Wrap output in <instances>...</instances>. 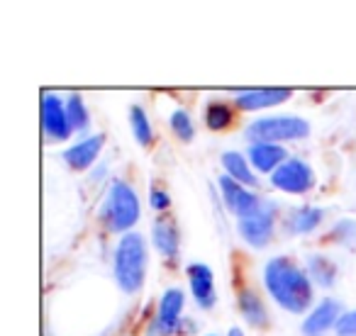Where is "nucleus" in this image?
<instances>
[{"label": "nucleus", "mask_w": 356, "mask_h": 336, "mask_svg": "<svg viewBox=\"0 0 356 336\" xmlns=\"http://www.w3.org/2000/svg\"><path fill=\"white\" fill-rule=\"evenodd\" d=\"M268 295L291 314H305L312 305V280L288 256H273L264 268Z\"/></svg>", "instance_id": "1"}, {"label": "nucleus", "mask_w": 356, "mask_h": 336, "mask_svg": "<svg viewBox=\"0 0 356 336\" xmlns=\"http://www.w3.org/2000/svg\"><path fill=\"white\" fill-rule=\"evenodd\" d=\"M113 273L124 295H137L147 276V244L137 232L120 237L113 256Z\"/></svg>", "instance_id": "2"}, {"label": "nucleus", "mask_w": 356, "mask_h": 336, "mask_svg": "<svg viewBox=\"0 0 356 336\" xmlns=\"http://www.w3.org/2000/svg\"><path fill=\"white\" fill-rule=\"evenodd\" d=\"M139 212H142V208H139L137 190L127 180H113L108 195H105L103 212H100V219L105 222V227L113 234H122L124 237L139 222Z\"/></svg>", "instance_id": "3"}, {"label": "nucleus", "mask_w": 356, "mask_h": 336, "mask_svg": "<svg viewBox=\"0 0 356 336\" xmlns=\"http://www.w3.org/2000/svg\"><path fill=\"white\" fill-rule=\"evenodd\" d=\"M310 134V124L302 117L293 115H273V117H259L247 124L244 137L252 144H283L300 142Z\"/></svg>", "instance_id": "4"}, {"label": "nucleus", "mask_w": 356, "mask_h": 336, "mask_svg": "<svg viewBox=\"0 0 356 336\" xmlns=\"http://www.w3.org/2000/svg\"><path fill=\"white\" fill-rule=\"evenodd\" d=\"M184 305L186 295L181 287H168L159 300L156 317L149 326V336H173L184 331Z\"/></svg>", "instance_id": "5"}, {"label": "nucleus", "mask_w": 356, "mask_h": 336, "mask_svg": "<svg viewBox=\"0 0 356 336\" xmlns=\"http://www.w3.org/2000/svg\"><path fill=\"white\" fill-rule=\"evenodd\" d=\"M273 224H276V208L271 203L259 205L257 210H252L249 215L237 219V229L242 234V239L254 249H264L273 237Z\"/></svg>", "instance_id": "6"}, {"label": "nucleus", "mask_w": 356, "mask_h": 336, "mask_svg": "<svg viewBox=\"0 0 356 336\" xmlns=\"http://www.w3.org/2000/svg\"><path fill=\"white\" fill-rule=\"evenodd\" d=\"M271 185L288 195H300L315 185V171L302 158H288L281 168L271 174Z\"/></svg>", "instance_id": "7"}, {"label": "nucleus", "mask_w": 356, "mask_h": 336, "mask_svg": "<svg viewBox=\"0 0 356 336\" xmlns=\"http://www.w3.org/2000/svg\"><path fill=\"white\" fill-rule=\"evenodd\" d=\"M42 129L49 142H66L74 132L69 115H66V100L49 90L42 93Z\"/></svg>", "instance_id": "8"}, {"label": "nucleus", "mask_w": 356, "mask_h": 336, "mask_svg": "<svg viewBox=\"0 0 356 336\" xmlns=\"http://www.w3.org/2000/svg\"><path fill=\"white\" fill-rule=\"evenodd\" d=\"M220 190H222V203H225V208H227L232 215H237V219L244 217V215H249L252 210H257L259 205H261L259 195L254 193L252 188H247V185L237 183V180L229 178L227 174H225L222 178H220Z\"/></svg>", "instance_id": "9"}, {"label": "nucleus", "mask_w": 356, "mask_h": 336, "mask_svg": "<svg viewBox=\"0 0 356 336\" xmlns=\"http://www.w3.org/2000/svg\"><path fill=\"white\" fill-rule=\"evenodd\" d=\"M341 305L339 300H334V297H325L322 302H317L315 307H312V312L305 317V321H302V334L305 336H325L327 331L337 324H339L341 319Z\"/></svg>", "instance_id": "10"}, {"label": "nucleus", "mask_w": 356, "mask_h": 336, "mask_svg": "<svg viewBox=\"0 0 356 336\" xmlns=\"http://www.w3.org/2000/svg\"><path fill=\"white\" fill-rule=\"evenodd\" d=\"M293 95L291 88H249V90H237V98L234 105L239 110H247V112H257V110H266L273 105L286 103Z\"/></svg>", "instance_id": "11"}, {"label": "nucleus", "mask_w": 356, "mask_h": 336, "mask_svg": "<svg viewBox=\"0 0 356 336\" xmlns=\"http://www.w3.org/2000/svg\"><path fill=\"white\" fill-rule=\"evenodd\" d=\"M186 273H188L191 292H193L198 307L210 310L215 305V276L210 271V266H205V263H191L186 268Z\"/></svg>", "instance_id": "12"}, {"label": "nucleus", "mask_w": 356, "mask_h": 336, "mask_svg": "<svg viewBox=\"0 0 356 336\" xmlns=\"http://www.w3.org/2000/svg\"><path fill=\"white\" fill-rule=\"evenodd\" d=\"M105 137L103 134H93V137H86L83 142L74 144L64 151V161L69 163L74 171H83V168H90L95 161H98L100 151H103Z\"/></svg>", "instance_id": "13"}, {"label": "nucleus", "mask_w": 356, "mask_h": 336, "mask_svg": "<svg viewBox=\"0 0 356 336\" xmlns=\"http://www.w3.org/2000/svg\"><path fill=\"white\" fill-rule=\"evenodd\" d=\"M152 242L166 261H173L178 256V249H181V234H178L176 222L168 217H156L152 227Z\"/></svg>", "instance_id": "14"}, {"label": "nucleus", "mask_w": 356, "mask_h": 336, "mask_svg": "<svg viewBox=\"0 0 356 336\" xmlns=\"http://www.w3.org/2000/svg\"><path fill=\"white\" fill-rule=\"evenodd\" d=\"M249 161H252V166L257 168V171H261V174H273L276 168H281L283 163L288 161V151L281 146V144H252L249 146Z\"/></svg>", "instance_id": "15"}, {"label": "nucleus", "mask_w": 356, "mask_h": 336, "mask_svg": "<svg viewBox=\"0 0 356 336\" xmlns=\"http://www.w3.org/2000/svg\"><path fill=\"white\" fill-rule=\"evenodd\" d=\"M325 215L327 212L322 208H310V205L291 210V215H288V219H286V232L288 234H310V232H315V229L322 224V219H325Z\"/></svg>", "instance_id": "16"}, {"label": "nucleus", "mask_w": 356, "mask_h": 336, "mask_svg": "<svg viewBox=\"0 0 356 336\" xmlns=\"http://www.w3.org/2000/svg\"><path fill=\"white\" fill-rule=\"evenodd\" d=\"M239 312H242V317L247 319V324H252L254 329H264V326L268 324L266 305H264V300L259 297V292L252 290V287H244V290L239 292Z\"/></svg>", "instance_id": "17"}, {"label": "nucleus", "mask_w": 356, "mask_h": 336, "mask_svg": "<svg viewBox=\"0 0 356 336\" xmlns=\"http://www.w3.org/2000/svg\"><path fill=\"white\" fill-rule=\"evenodd\" d=\"M222 166H225V171H227L229 178H234L237 183L247 185V188L257 185V176H254V171H252L249 156H244V153H239V151H225Z\"/></svg>", "instance_id": "18"}, {"label": "nucleus", "mask_w": 356, "mask_h": 336, "mask_svg": "<svg viewBox=\"0 0 356 336\" xmlns=\"http://www.w3.org/2000/svg\"><path fill=\"white\" fill-rule=\"evenodd\" d=\"M307 276L320 287H332L337 280V266L325 253H310L307 256Z\"/></svg>", "instance_id": "19"}, {"label": "nucleus", "mask_w": 356, "mask_h": 336, "mask_svg": "<svg viewBox=\"0 0 356 336\" xmlns=\"http://www.w3.org/2000/svg\"><path fill=\"white\" fill-rule=\"evenodd\" d=\"M129 127H132V137L137 139L142 146H149V144L154 142V127H152V122H149L142 105H132V108H129Z\"/></svg>", "instance_id": "20"}, {"label": "nucleus", "mask_w": 356, "mask_h": 336, "mask_svg": "<svg viewBox=\"0 0 356 336\" xmlns=\"http://www.w3.org/2000/svg\"><path fill=\"white\" fill-rule=\"evenodd\" d=\"M234 119V112L227 103H220V100H213V103L205 108V124L215 132H222L232 124Z\"/></svg>", "instance_id": "21"}, {"label": "nucleus", "mask_w": 356, "mask_h": 336, "mask_svg": "<svg viewBox=\"0 0 356 336\" xmlns=\"http://www.w3.org/2000/svg\"><path fill=\"white\" fill-rule=\"evenodd\" d=\"M66 115H69V122L74 127V132H86L90 127V112L81 95L74 93L66 98Z\"/></svg>", "instance_id": "22"}, {"label": "nucleus", "mask_w": 356, "mask_h": 336, "mask_svg": "<svg viewBox=\"0 0 356 336\" xmlns=\"http://www.w3.org/2000/svg\"><path fill=\"white\" fill-rule=\"evenodd\" d=\"M171 129L176 132V137L181 142H191L195 137V124H193V117H191L188 110L178 108L171 112Z\"/></svg>", "instance_id": "23"}, {"label": "nucleus", "mask_w": 356, "mask_h": 336, "mask_svg": "<svg viewBox=\"0 0 356 336\" xmlns=\"http://www.w3.org/2000/svg\"><path fill=\"white\" fill-rule=\"evenodd\" d=\"M332 234H334L337 242L351 244L356 239V219H341V222H337Z\"/></svg>", "instance_id": "24"}, {"label": "nucleus", "mask_w": 356, "mask_h": 336, "mask_svg": "<svg viewBox=\"0 0 356 336\" xmlns=\"http://www.w3.org/2000/svg\"><path fill=\"white\" fill-rule=\"evenodd\" d=\"M334 331H337V336H356V310L344 312Z\"/></svg>", "instance_id": "25"}, {"label": "nucleus", "mask_w": 356, "mask_h": 336, "mask_svg": "<svg viewBox=\"0 0 356 336\" xmlns=\"http://www.w3.org/2000/svg\"><path fill=\"white\" fill-rule=\"evenodd\" d=\"M149 205H152L156 212H166V210L171 208V198H168L166 190L152 188V193H149Z\"/></svg>", "instance_id": "26"}, {"label": "nucleus", "mask_w": 356, "mask_h": 336, "mask_svg": "<svg viewBox=\"0 0 356 336\" xmlns=\"http://www.w3.org/2000/svg\"><path fill=\"white\" fill-rule=\"evenodd\" d=\"M227 336H244V331L239 329V326H232V329L227 331Z\"/></svg>", "instance_id": "27"}, {"label": "nucleus", "mask_w": 356, "mask_h": 336, "mask_svg": "<svg viewBox=\"0 0 356 336\" xmlns=\"http://www.w3.org/2000/svg\"><path fill=\"white\" fill-rule=\"evenodd\" d=\"M210 336H218V334H210Z\"/></svg>", "instance_id": "28"}]
</instances>
